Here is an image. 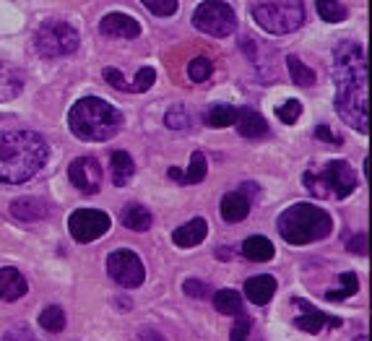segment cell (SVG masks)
<instances>
[{
	"label": "cell",
	"mask_w": 372,
	"mask_h": 341,
	"mask_svg": "<svg viewBox=\"0 0 372 341\" xmlns=\"http://www.w3.org/2000/svg\"><path fill=\"white\" fill-rule=\"evenodd\" d=\"M333 81H336V112L347 125L367 136L370 133V102H367V55L359 42H341L333 50Z\"/></svg>",
	"instance_id": "obj_1"
},
{
	"label": "cell",
	"mask_w": 372,
	"mask_h": 341,
	"mask_svg": "<svg viewBox=\"0 0 372 341\" xmlns=\"http://www.w3.org/2000/svg\"><path fill=\"white\" fill-rule=\"evenodd\" d=\"M50 146L37 130L3 122L0 125V183L21 185L47 164Z\"/></svg>",
	"instance_id": "obj_2"
},
{
	"label": "cell",
	"mask_w": 372,
	"mask_h": 341,
	"mask_svg": "<svg viewBox=\"0 0 372 341\" xmlns=\"http://www.w3.org/2000/svg\"><path fill=\"white\" fill-rule=\"evenodd\" d=\"M68 125H71L73 136L81 141H110L122 130V115L117 107L99 97H83L71 107L68 115Z\"/></svg>",
	"instance_id": "obj_3"
},
{
	"label": "cell",
	"mask_w": 372,
	"mask_h": 341,
	"mask_svg": "<svg viewBox=\"0 0 372 341\" xmlns=\"http://www.w3.org/2000/svg\"><path fill=\"white\" fill-rule=\"evenodd\" d=\"M279 235L289 245H310L331 235V214L315 203H294L279 216Z\"/></svg>",
	"instance_id": "obj_4"
},
{
	"label": "cell",
	"mask_w": 372,
	"mask_h": 341,
	"mask_svg": "<svg viewBox=\"0 0 372 341\" xmlns=\"http://www.w3.org/2000/svg\"><path fill=\"white\" fill-rule=\"evenodd\" d=\"M305 187L315 198H347L354 193L356 187V172L349 167L344 159H331L320 170H308L302 178Z\"/></svg>",
	"instance_id": "obj_5"
},
{
	"label": "cell",
	"mask_w": 372,
	"mask_h": 341,
	"mask_svg": "<svg viewBox=\"0 0 372 341\" xmlns=\"http://www.w3.org/2000/svg\"><path fill=\"white\" fill-rule=\"evenodd\" d=\"M252 18H255L260 29H266L268 34H289L302 26V21H305V8H302L300 0L258 3V6H252Z\"/></svg>",
	"instance_id": "obj_6"
},
{
	"label": "cell",
	"mask_w": 372,
	"mask_h": 341,
	"mask_svg": "<svg viewBox=\"0 0 372 341\" xmlns=\"http://www.w3.org/2000/svg\"><path fill=\"white\" fill-rule=\"evenodd\" d=\"M193 24L211 37H229L237 29V13L224 0H206L195 8Z\"/></svg>",
	"instance_id": "obj_7"
},
{
	"label": "cell",
	"mask_w": 372,
	"mask_h": 341,
	"mask_svg": "<svg viewBox=\"0 0 372 341\" xmlns=\"http://www.w3.org/2000/svg\"><path fill=\"white\" fill-rule=\"evenodd\" d=\"M37 50L42 57H63L79 50V32L65 21H47L37 32Z\"/></svg>",
	"instance_id": "obj_8"
},
{
	"label": "cell",
	"mask_w": 372,
	"mask_h": 341,
	"mask_svg": "<svg viewBox=\"0 0 372 341\" xmlns=\"http://www.w3.org/2000/svg\"><path fill=\"white\" fill-rule=\"evenodd\" d=\"M107 274L112 277L115 284H120L122 289H136V287L144 284L146 271L144 263L133 250H115L110 258H107Z\"/></svg>",
	"instance_id": "obj_9"
},
{
	"label": "cell",
	"mask_w": 372,
	"mask_h": 341,
	"mask_svg": "<svg viewBox=\"0 0 372 341\" xmlns=\"http://www.w3.org/2000/svg\"><path fill=\"white\" fill-rule=\"evenodd\" d=\"M110 224H112V219L105 212H99V209H79L68 219V229H71L73 240L81 245L94 243L102 235H107Z\"/></svg>",
	"instance_id": "obj_10"
},
{
	"label": "cell",
	"mask_w": 372,
	"mask_h": 341,
	"mask_svg": "<svg viewBox=\"0 0 372 341\" xmlns=\"http://www.w3.org/2000/svg\"><path fill=\"white\" fill-rule=\"evenodd\" d=\"M68 178L71 183L83 195H94L99 193V187H102V167H99L97 159H91V156H79V159H73L71 167H68Z\"/></svg>",
	"instance_id": "obj_11"
},
{
	"label": "cell",
	"mask_w": 372,
	"mask_h": 341,
	"mask_svg": "<svg viewBox=\"0 0 372 341\" xmlns=\"http://www.w3.org/2000/svg\"><path fill=\"white\" fill-rule=\"evenodd\" d=\"M294 305L302 310V316L300 318H294V325L297 328H302V331H308V333H320L325 331V328H339L341 325V318H333V316H325V313H320V310H315L310 302L305 300H294Z\"/></svg>",
	"instance_id": "obj_12"
},
{
	"label": "cell",
	"mask_w": 372,
	"mask_h": 341,
	"mask_svg": "<svg viewBox=\"0 0 372 341\" xmlns=\"http://www.w3.org/2000/svg\"><path fill=\"white\" fill-rule=\"evenodd\" d=\"M99 29L105 37H115V40H136L141 34V24L128 13H107Z\"/></svg>",
	"instance_id": "obj_13"
},
{
	"label": "cell",
	"mask_w": 372,
	"mask_h": 341,
	"mask_svg": "<svg viewBox=\"0 0 372 341\" xmlns=\"http://www.w3.org/2000/svg\"><path fill=\"white\" fill-rule=\"evenodd\" d=\"M8 214L18 221H40L50 216V203L42 198H18L11 203Z\"/></svg>",
	"instance_id": "obj_14"
},
{
	"label": "cell",
	"mask_w": 372,
	"mask_h": 341,
	"mask_svg": "<svg viewBox=\"0 0 372 341\" xmlns=\"http://www.w3.org/2000/svg\"><path fill=\"white\" fill-rule=\"evenodd\" d=\"M235 125H237V133L245 136V139H263L268 133L266 120H263L255 110H250V107H240V110H237Z\"/></svg>",
	"instance_id": "obj_15"
},
{
	"label": "cell",
	"mask_w": 372,
	"mask_h": 341,
	"mask_svg": "<svg viewBox=\"0 0 372 341\" xmlns=\"http://www.w3.org/2000/svg\"><path fill=\"white\" fill-rule=\"evenodd\" d=\"M206 235H209V224H206V219L198 216V219H190L187 224L175 229L172 232V243L178 248H195V245H201L206 240Z\"/></svg>",
	"instance_id": "obj_16"
},
{
	"label": "cell",
	"mask_w": 372,
	"mask_h": 341,
	"mask_svg": "<svg viewBox=\"0 0 372 341\" xmlns=\"http://www.w3.org/2000/svg\"><path fill=\"white\" fill-rule=\"evenodd\" d=\"M276 279L271 274H260V277H252L245 282V297L255 305H268L271 297L276 294Z\"/></svg>",
	"instance_id": "obj_17"
},
{
	"label": "cell",
	"mask_w": 372,
	"mask_h": 341,
	"mask_svg": "<svg viewBox=\"0 0 372 341\" xmlns=\"http://www.w3.org/2000/svg\"><path fill=\"white\" fill-rule=\"evenodd\" d=\"M29 284H26V279L21 277V271L18 268H0V300H18V297H24Z\"/></svg>",
	"instance_id": "obj_18"
},
{
	"label": "cell",
	"mask_w": 372,
	"mask_h": 341,
	"mask_svg": "<svg viewBox=\"0 0 372 341\" xmlns=\"http://www.w3.org/2000/svg\"><path fill=\"white\" fill-rule=\"evenodd\" d=\"M248 214H250V201H248V195L227 193L221 198V216H224V221L237 224V221L248 219Z\"/></svg>",
	"instance_id": "obj_19"
},
{
	"label": "cell",
	"mask_w": 372,
	"mask_h": 341,
	"mask_svg": "<svg viewBox=\"0 0 372 341\" xmlns=\"http://www.w3.org/2000/svg\"><path fill=\"white\" fill-rule=\"evenodd\" d=\"M24 89V79L18 74L13 65L0 63V102H8V99L18 97Z\"/></svg>",
	"instance_id": "obj_20"
},
{
	"label": "cell",
	"mask_w": 372,
	"mask_h": 341,
	"mask_svg": "<svg viewBox=\"0 0 372 341\" xmlns=\"http://www.w3.org/2000/svg\"><path fill=\"white\" fill-rule=\"evenodd\" d=\"M110 170H112V183L117 187H122L128 185V180L136 175V164H133L128 151L117 149V151H112V156H110Z\"/></svg>",
	"instance_id": "obj_21"
},
{
	"label": "cell",
	"mask_w": 372,
	"mask_h": 341,
	"mask_svg": "<svg viewBox=\"0 0 372 341\" xmlns=\"http://www.w3.org/2000/svg\"><path fill=\"white\" fill-rule=\"evenodd\" d=\"M120 219L122 224L128 229H133V232H146V229L151 227V212H149L146 206H141V203H128V206L122 209Z\"/></svg>",
	"instance_id": "obj_22"
},
{
	"label": "cell",
	"mask_w": 372,
	"mask_h": 341,
	"mask_svg": "<svg viewBox=\"0 0 372 341\" xmlns=\"http://www.w3.org/2000/svg\"><path fill=\"white\" fill-rule=\"evenodd\" d=\"M243 255L248 260H255V263H266V260L274 258V243L268 237H248L243 243Z\"/></svg>",
	"instance_id": "obj_23"
},
{
	"label": "cell",
	"mask_w": 372,
	"mask_h": 341,
	"mask_svg": "<svg viewBox=\"0 0 372 341\" xmlns=\"http://www.w3.org/2000/svg\"><path fill=\"white\" fill-rule=\"evenodd\" d=\"M214 308L224 316H240L243 313V297L235 289H219L214 294Z\"/></svg>",
	"instance_id": "obj_24"
},
{
	"label": "cell",
	"mask_w": 372,
	"mask_h": 341,
	"mask_svg": "<svg viewBox=\"0 0 372 341\" xmlns=\"http://www.w3.org/2000/svg\"><path fill=\"white\" fill-rule=\"evenodd\" d=\"M235 117H237V107L214 105L209 107V112H206V125H211V128H229V125H235Z\"/></svg>",
	"instance_id": "obj_25"
},
{
	"label": "cell",
	"mask_w": 372,
	"mask_h": 341,
	"mask_svg": "<svg viewBox=\"0 0 372 341\" xmlns=\"http://www.w3.org/2000/svg\"><path fill=\"white\" fill-rule=\"evenodd\" d=\"M286 65H289L291 81L297 83V86H313V83H315V71H313V68H308V65L302 63L297 55L286 57Z\"/></svg>",
	"instance_id": "obj_26"
},
{
	"label": "cell",
	"mask_w": 372,
	"mask_h": 341,
	"mask_svg": "<svg viewBox=\"0 0 372 341\" xmlns=\"http://www.w3.org/2000/svg\"><path fill=\"white\" fill-rule=\"evenodd\" d=\"M206 172H209V164H206V156H203V151H195L193 156H190V167H187V172H182V185H195V183H203V178H206Z\"/></svg>",
	"instance_id": "obj_27"
},
{
	"label": "cell",
	"mask_w": 372,
	"mask_h": 341,
	"mask_svg": "<svg viewBox=\"0 0 372 341\" xmlns=\"http://www.w3.org/2000/svg\"><path fill=\"white\" fill-rule=\"evenodd\" d=\"M339 279H341V287H339V289L325 292V300L341 302V300H347V297H351V294H356V289H359V279H356V274L347 271V274H341Z\"/></svg>",
	"instance_id": "obj_28"
},
{
	"label": "cell",
	"mask_w": 372,
	"mask_h": 341,
	"mask_svg": "<svg viewBox=\"0 0 372 341\" xmlns=\"http://www.w3.org/2000/svg\"><path fill=\"white\" fill-rule=\"evenodd\" d=\"M40 325L45 331L50 333H60L65 328V313L63 308H57V305H50V308L42 310L40 316Z\"/></svg>",
	"instance_id": "obj_29"
},
{
	"label": "cell",
	"mask_w": 372,
	"mask_h": 341,
	"mask_svg": "<svg viewBox=\"0 0 372 341\" xmlns=\"http://www.w3.org/2000/svg\"><path fill=\"white\" fill-rule=\"evenodd\" d=\"M315 8H318V13H320V18L328 21V24H339V21L347 18V8L341 6L339 0H318Z\"/></svg>",
	"instance_id": "obj_30"
},
{
	"label": "cell",
	"mask_w": 372,
	"mask_h": 341,
	"mask_svg": "<svg viewBox=\"0 0 372 341\" xmlns=\"http://www.w3.org/2000/svg\"><path fill=\"white\" fill-rule=\"evenodd\" d=\"M214 74V65H211L209 57H193L190 63H187V79L195 83H203L206 79H211Z\"/></svg>",
	"instance_id": "obj_31"
},
{
	"label": "cell",
	"mask_w": 372,
	"mask_h": 341,
	"mask_svg": "<svg viewBox=\"0 0 372 341\" xmlns=\"http://www.w3.org/2000/svg\"><path fill=\"white\" fill-rule=\"evenodd\" d=\"M232 341H260V336H255V323H252V318L240 313L237 323L232 325Z\"/></svg>",
	"instance_id": "obj_32"
},
{
	"label": "cell",
	"mask_w": 372,
	"mask_h": 341,
	"mask_svg": "<svg viewBox=\"0 0 372 341\" xmlns=\"http://www.w3.org/2000/svg\"><path fill=\"white\" fill-rule=\"evenodd\" d=\"M164 122H167V128L170 130H180V133H185V130H190V115H187V110L182 105L172 107L170 112L164 115Z\"/></svg>",
	"instance_id": "obj_33"
},
{
	"label": "cell",
	"mask_w": 372,
	"mask_h": 341,
	"mask_svg": "<svg viewBox=\"0 0 372 341\" xmlns=\"http://www.w3.org/2000/svg\"><path fill=\"white\" fill-rule=\"evenodd\" d=\"M141 3H144L154 16H172V13H178L180 8L178 0H141Z\"/></svg>",
	"instance_id": "obj_34"
},
{
	"label": "cell",
	"mask_w": 372,
	"mask_h": 341,
	"mask_svg": "<svg viewBox=\"0 0 372 341\" xmlns=\"http://www.w3.org/2000/svg\"><path fill=\"white\" fill-rule=\"evenodd\" d=\"M276 115H279V120L286 122V125H291V122L300 120L302 115V105L297 102V99H289V102H284L279 110H276Z\"/></svg>",
	"instance_id": "obj_35"
},
{
	"label": "cell",
	"mask_w": 372,
	"mask_h": 341,
	"mask_svg": "<svg viewBox=\"0 0 372 341\" xmlns=\"http://www.w3.org/2000/svg\"><path fill=\"white\" fill-rule=\"evenodd\" d=\"M154 81H156V71L146 65V68H141V71L136 74V79H133V83H130V86H133V91H138V94H141V91L151 89V86H154Z\"/></svg>",
	"instance_id": "obj_36"
},
{
	"label": "cell",
	"mask_w": 372,
	"mask_h": 341,
	"mask_svg": "<svg viewBox=\"0 0 372 341\" xmlns=\"http://www.w3.org/2000/svg\"><path fill=\"white\" fill-rule=\"evenodd\" d=\"M3 341H37V336L26 325H13V328L3 333Z\"/></svg>",
	"instance_id": "obj_37"
},
{
	"label": "cell",
	"mask_w": 372,
	"mask_h": 341,
	"mask_svg": "<svg viewBox=\"0 0 372 341\" xmlns=\"http://www.w3.org/2000/svg\"><path fill=\"white\" fill-rule=\"evenodd\" d=\"M182 289H185V294L187 297H209L211 294V289H209V284H203V282H198V279H187L185 284H182Z\"/></svg>",
	"instance_id": "obj_38"
},
{
	"label": "cell",
	"mask_w": 372,
	"mask_h": 341,
	"mask_svg": "<svg viewBox=\"0 0 372 341\" xmlns=\"http://www.w3.org/2000/svg\"><path fill=\"white\" fill-rule=\"evenodd\" d=\"M347 248L351 253H356V255H364V253H367V235H364V232H356L347 243Z\"/></svg>",
	"instance_id": "obj_39"
},
{
	"label": "cell",
	"mask_w": 372,
	"mask_h": 341,
	"mask_svg": "<svg viewBox=\"0 0 372 341\" xmlns=\"http://www.w3.org/2000/svg\"><path fill=\"white\" fill-rule=\"evenodd\" d=\"M315 139L318 141H328V144H336V146H341V139H339V136H333L328 125H318V128H315Z\"/></svg>",
	"instance_id": "obj_40"
},
{
	"label": "cell",
	"mask_w": 372,
	"mask_h": 341,
	"mask_svg": "<svg viewBox=\"0 0 372 341\" xmlns=\"http://www.w3.org/2000/svg\"><path fill=\"white\" fill-rule=\"evenodd\" d=\"M138 339L141 341H167L159 331H154V328H141V333H138Z\"/></svg>",
	"instance_id": "obj_41"
},
{
	"label": "cell",
	"mask_w": 372,
	"mask_h": 341,
	"mask_svg": "<svg viewBox=\"0 0 372 341\" xmlns=\"http://www.w3.org/2000/svg\"><path fill=\"white\" fill-rule=\"evenodd\" d=\"M170 180H182V170H180V167H170Z\"/></svg>",
	"instance_id": "obj_42"
},
{
	"label": "cell",
	"mask_w": 372,
	"mask_h": 341,
	"mask_svg": "<svg viewBox=\"0 0 372 341\" xmlns=\"http://www.w3.org/2000/svg\"><path fill=\"white\" fill-rule=\"evenodd\" d=\"M216 255H219V258H221V260H229V258H232V255H229V250H227V248H219V250H216Z\"/></svg>",
	"instance_id": "obj_43"
},
{
	"label": "cell",
	"mask_w": 372,
	"mask_h": 341,
	"mask_svg": "<svg viewBox=\"0 0 372 341\" xmlns=\"http://www.w3.org/2000/svg\"><path fill=\"white\" fill-rule=\"evenodd\" d=\"M354 341H367V336H356V339Z\"/></svg>",
	"instance_id": "obj_44"
}]
</instances>
